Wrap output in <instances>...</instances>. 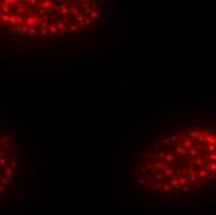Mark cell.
<instances>
[{"mask_svg":"<svg viewBox=\"0 0 216 215\" xmlns=\"http://www.w3.org/2000/svg\"><path fill=\"white\" fill-rule=\"evenodd\" d=\"M12 174H14V172H12V168H10V167L4 170V177H6V178H10Z\"/></svg>","mask_w":216,"mask_h":215,"instance_id":"obj_13","label":"cell"},{"mask_svg":"<svg viewBox=\"0 0 216 215\" xmlns=\"http://www.w3.org/2000/svg\"><path fill=\"white\" fill-rule=\"evenodd\" d=\"M175 153H176V155H185L186 154V149H184L181 146H180V144H178V146L175 147Z\"/></svg>","mask_w":216,"mask_h":215,"instance_id":"obj_4","label":"cell"},{"mask_svg":"<svg viewBox=\"0 0 216 215\" xmlns=\"http://www.w3.org/2000/svg\"><path fill=\"white\" fill-rule=\"evenodd\" d=\"M159 144H160L159 142H155V143H154V146H153V148H152V149H158V148H159Z\"/></svg>","mask_w":216,"mask_h":215,"instance_id":"obj_35","label":"cell"},{"mask_svg":"<svg viewBox=\"0 0 216 215\" xmlns=\"http://www.w3.org/2000/svg\"><path fill=\"white\" fill-rule=\"evenodd\" d=\"M47 31H48V32H52L54 35H57V34H59V30L56 29L55 25H50V26H48V28H47Z\"/></svg>","mask_w":216,"mask_h":215,"instance_id":"obj_15","label":"cell"},{"mask_svg":"<svg viewBox=\"0 0 216 215\" xmlns=\"http://www.w3.org/2000/svg\"><path fill=\"white\" fill-rule=\"evenodd\" d=\"M9 24L12 26H16V15L15 14L9 15Z\"/></svg>","mask_w":216,"mask_h":215,"instance_id":"obj_9","label":"cell"},{"mask_svg":"<svg viewBox=\"0 0 216 215\" xmlns=\"http://www.w3.org/2000/svg\"><path fill=\"white\" fill-rule=\"evenodd\" d=\"M39 26H40L41 29H45V30H47V28H48L50 25H48V24L46 23V21H42V20H41V23L39 24Z\"/></svg>","mask_w":216,"mask_h":215,"instance_id":"obj_22","label":"cell"},{"mask_svg":"<svg viewBox=\"0 0 216 215\" xmlns=\"http://www.w3.org/2000/svg\"><path fill=\"white\" fill-rule=\"evenodd\" d=\"M200 131H195V129H192V131H190V132H189V138H194V139H197L200 137Z\"/></svg>","mask_w":216,"mask_h":215,"instance_id":"obj_5","label":"cell"},{"mask_svg":"<svg viewBox=\"0 0 216 215\" xmlns=\"http://www.w3.org/2000/svg\"><path fill=\"white\" fill-rule=\"evenodd\" d=\"M23 24H24V17L21 15H16V28L17 26H23Z\"/></svg>","mask_w":216,"mask_h":215,"instance_id":"obj_14","label":"cell"},{"mask_svg":"<svg viewBox=\"0 0 216 215\" xmlns=\"http://www.w3.org/2000/svg\"><path fill=\"white\" fill-rule=\"evenodd\" d=\"M11 32H12V34H16V29L12 28V29H11Z\"/></svg>","mask_w":216,"mask_h":215,"instance_id":"obj_41","label":"cell"},{"mask_svg":"<svg viewBox=\"0 0 216 215\" xmlns=\"http://www.w3.org/2000/svg\"><path fill=\"white\" fill-rule=\"evenodd\" d=\"M40 32H41V35H48V31H47V30H45V29H41Z\"/></svg>","mask_w":216,"mask_h":215,"instance_id":"obj_34","label":"cell"},{"mask_svg":"<svg viewBox=\"0 0 216 215\" xmlns=\"http://www.w3.org/2000/svg\"><path fill=\"white\" fill-rule=\"evenodd\" d=\"M55 26H56L57 30H61V31H63V30H67V25L63 24L62 21H57Z\"/></svg>","mask_w":216,"mask_h":215,"instance_id":"obj_7","label":"cell"},{"mask_svg":"<svg viewBox=\"0 0 216 215\" xmlns=\"http://www.w3.org/2000/svg\"><path fill=\"white\" fill-rule=\"evenodd\" d=\"M81 4L83 5L85 9H91L92 8V3L91 1H81Z\"/></svg>","mask_w":216,"mask_h":215,"instance_id":"obj_20","label":"cell"},{"mask_svg":"<svg viewBox=\"0 0 216 215\" xmlns=\"http://www.w3.org/2000/svg\"><path fill=\"white\" fill-rule=\"evenodd\" d=\"M1 16H3V12H1V11H0V17H1Z\"/></svg>","mask_w":216,"mask_h":215,"instance_id":"obj_46","label":"cell"},{"mask_svg":"<svg viewBox=\"0 0 216 215\" xmlns=\"http://www.w3.org/2000/svg\"><path fill=\"white\" fill-rule=\"evenodd\" d=\"M0 19H1V20L4 21V23H6V24H9V15H4V14H3V16H1V17H0Z\"/></svg>","mask_w":216,"mask_h":215,"instance_id":"obj_28","label":"cell"},{"mask_svg":"<svg viewBox=\"0 0 216 215\" xmlns=\"http://www.w3.org/2000/svg\"><path fill=\"white\" fill-rule=\"evenodd\" d=\"M208 151L210 152V153H215V144H208Z\"/></svg>","mask_w":216,"mask_h":215,"instance_id":"obj_25","label":"cell"},{"mask_svg":"<svg viewBox=\"0 0 216 215\" xmlns=\"http://www.w3.org/2000/svg\"><path fill=\"white\" fill-rule=\"evenodd\" d=\"M9 182H10V180H9V178L4 177V175H3L1 178H0V185H3V187L8 185V184H9Z\"/></svg>","mask_w":216,"mask_h":215,"instance_id":"obj_16","label":"cell"},{"mask_svg":"<svg viewBox=\"0 0 216 215\" xmlns=\"http://www.w3.org/2000/svg\"><path fill=\"white\" fill-rule=\"evenodd\" d=\"M161 143H163V144H169V138L164 137V138L161 139Z\"/></svg>","mask_w":216,"mask_h":215,"instance_id":"obj_33","label":"cell"},{"mask_svg":"<svg viewBox=\"0 0 216 215\" xmlns=\"http://www.w3.org/2000/svg\"><path fill=\"white\" fill-rule=\"evenodd\" d=\"M205 143H208V144H215L216 143V139H215V135L214 134H208L205 137Z\"/></svg>","mask_w":216,"mask_h":215,"instance_id":"obj_6","label":"cell"},{"mask_svg":"<svg viewBox=\"0 0 216 215\" xmlns=\"http://www.w3.org/2000/svg\"><path fill=\"white\" fill-rule=\"evenodd\" d=\"M137 183H138V185H140V187H145L144 178H138V180H137Z\"/></svg>","mask_w":216,"mask_h":215,"instance_id":"obj_26","label":"cell"},{"mask_svg":"<svg viewBox=\"0 0 216 215\" xmlns=\"http://www.w3.org/2000/svg\"><path fill=\"white\" fill-rule=\"evenodd\" d=\"M16 167H17V163L15 160H11L10 162V168H16Z\"/></svg>","mask_w":216,"mask_h":215,"instance_id":"obj_31","label":"cell"},{"mask_svg":"<svg viewBox=\"0 0 216 215\" xmlns=\"http://www.w3.org/2000/svg\"><path fill=\"white\" fill-rule=\"evenodd\" d=\"M166 157V152H164V151H161V152H159L157 154V158L158 159H164V158Z\"/></svg>","mask_w":216,"mask_h":215,"instance_id":"obj_18","label":"cell"},{"mask_svg":"<svg viewBox=\"0 0 216 215\" xmlns=\"http://www.w3.org/2000/svg\"><path fill=\"white\" fill-rule=\"evenodd\" d=\"M192 163L201 169V167H202V164H204V162H202L201 158H195V159H192Z\"/></svg>","mask_w":216,"mask_h":215,"instance_id":"obj_12","label":"cell"},{"mask_svg":"<svg viewBox=\"0 0 216 215\" xmlns=\"http://www.w3.org/2000/svg\"><path fill=\"white\" fill-rule=\"evenodd\" d=\"M39 4H40L41 9H43V10L51 9V6H52V1H51V0H40V1H39Z\"/></svg>","mask_w":216,"mask_h":215,"instance_id":"obj_1","label":"cell"},{"mask_svg":"<svg viewBox=\"0 0 216 215\" xmlns=\"http://www.w3.org/2000/svg\"><path fill=\"white\" fill-rule=\"evenodd\" d=\"M209 169L211 170V172H215V170H216V163H215V162H210V163H209Z\"/></svg>","mask_w":216,"mask_h":215,"instance_id":"obj_21","label":"cell"},{"mask_svg":"<svg viewBox=\"0 0 216 215\" xmlns=\"http://www.w3.org/2000/svg\"><path fill=\"white\" fill-rule=\"evenodd\" d=\"M140 172H142L143 174H147V169H145V168H140Z\"/></svg>","mask_w":216,"mask_h":215,"instance_id":"obj_37","label":"cell"},{"mask_svg":"<svg viewBox=\"0 0 216 215\" xmlns=\"http://www.w3.org/2000/svg\"><path fill=\"white\" fill-rule=\"evenodd\" d=\"M92 24H93V21H92L90 17H86L85 19V26H91Z\"/></svg>","mask_w":216,"mask_h":215,"instance_id":"obj_27","label":"cell"},{"mask_svg":"<svg viewBox=\"0 0 216 215\" xmlns=\"http://www.w3.org/2000/svg\"><path fill=\"white\" fill-rule=\"evenodd\" d=\"M4 139H5V141H9V139H11V137H10V135H6V137L4 138Z\"/></svg>","mask_w":216,"mask_h":215,"instance_id":"obj_40","label":"cell"},{"mask_svg":"<svg viewBox=\"0 0 216 215\" xmlns=\"http://www.w3.org/2000/svg\"><path fill=\"white\" fill-rule=\"evenodd\" d=\"M1 158H4V153H3V151H0V159Z\"/></svg>","mask_w":216,"mask_h":215,"instance_id":"obj_39","label":"cell"},{"mask_svg":"<svg viewBox=\"0 0 216 215\" xmlns=\"http://www.w3.org/2000/svg\"><path fill=\"white\" fill-rule=\"evenodd\" d=\"M152 154H149L148 152H143V157H145V158H148V157H150Z\"/></svg>","mask_w":216,"mask_h":215,"instance_id":"obj_36","label":"cell"},{"mask_svg":"<svg viewBox=\"0 0 216 215\" xmlns=\"http://www.w3.org/2000/svg\"><path fill=\"white\" fill-rule=\"evenodd\" d=\"M67 30H68V31H71V32H75V31H77V30H78V25L72 23V24H70L67 26Z\"/></svg>","mask_w":216,"mask_h":215,"instance_id":"obj_10","label":"cell"},{"mask_svg":"<svg viewBox=\"0 0 216 215\" xmlns=\"http://www.w3.org/2000/svg\"><path fill=\"white\" fill-rule=\"evenodd\" d=\"M0 21H1V19H0Z\"/></svg>","mask_w":216,"mask_h":215,"instance_id":"obj_47","label":"cell"},{"mask_svg":"<svg viewBox=\"0 0 216 215\" xmlns=\"http://www.w3.org/2000/svg\"><path fill=\"white\" fill-rule=\"evenodd\" d=\"M6 163H8V159H6V158H1V159H0V167L5 165Z\"/></svg>","mask_w":216,"mask_h":215,"instance_id":"obj_29","label":"cell"},{"mask_svg":"<svg viewBox=\"0 0 216 215\" xmlns=\"http://www.w3.org/2000/svg\"><path fill=\"white\" fill-rule=\"evenodd\" d=\"M17 29H19L20 31H21V35L25 34V32H27V28H26L25 25H23V26H17Z\"/></svg>","mask_w":216,"mask_h":215,"instance_id":"obj_24","label":"cell"},{"mask_svg":"<svg viewBox=\"0 0 216 215\" xmlns=\"http://www.w3.org/2000/svg\"><path fill=\"white\" fill-rule=\"evenodd\" d=\"M189 157H196V149H195V146H192L190 148V152H189Z\"/></svg>","mask_w":216,"mask_h":215,"instance_id":"obj_19","label":"cell"},{"mask_svg":"<svg viewBox=\"0 0 216 215\" xmlns=\"http://www.w3.org/2000/svg\"><path fill=\"white\" fill-rule=\"evenodd\" d=\"M27 32L30 35H37V26H30V28H27Z\"/></svg>","mask_w":216,"mask_h":215,"instance_id":"obj_11","label":"cell"},{"mask_svg":"<svg viewBox=\"0 0 216 215\" xmlns=\"http://www.w3.org/2000/svg\"><path fill=\"white\" fill-rule=\"evenodd\" d=\"M165 159H166V163H171V162H174V159H175V155H173L170 153V154H168V153H166V157H165Z\"/></svg>","mask_w":216,"mask_h":215,"instance_id":"obj_17","label":"cell"},{"mask_svg":"<svg viewBox=\"0 0 216 215\" xmlns=\"http://www.w3.org/2000/svg\"><path fill=\"white\" fill-rule=\"evenodd\" d=\"M34 39H35V40H40L41 36H34Z\"/></svg>","mask_w":216,"mask_h":215,"instance_id":"obj_42","label":"cell"},{"mask_svg":"<svg viewBox=\"0 0 216 215\" xmlns=\"http://www.w3.org/2000/svg\"><path fill=\"white\" fill-rule=\"evenodd\" d=\"M98 16H99V15H98V11H97L96 9H92V10H91V15H90V19L93 21V20H97V19H98Z\"/></svg>","mask_w":216,"mask_h":215,"instance_id":"obj_8","label":"cell"},{"mask_svg":"<svg viewBox=\"0 0 216 215\" xmlns=\"http://www.w3.org/2000/svg\"><path fill=\"white\" fill-rule=\"evenodd\" d=\"M3 190H4V187H3V185H0V193H1Z\"/></svg>","mask_w":216,"mask_h":215,"instance_id":"obj_45","label":"cell"},{"mask_svg":"<svg viewBox=\"0 0 216 215\" xmlns=\"http://www.w3.org/2000/svg\"><path fill=\"white\" fill-rule=\"evenodd\" d=\"M63 36H67V30H63Z\"/></svg>","mask_w":216,"mask_h":215,"instance_id":"obj_44","label":"cell"},{"mask_svg":"<svg viewBox=\"0 0 216 215\" xmlns=\"http://www.w3.org/2000/svg\"><path fill=\"white\" fill-rule=\"evenodd\" d=\"M0 143H1V144H5V139L1 138V139H0Z\"/></svg>","mask_w":216,"mask_h":215,"instance_id":"obj_38","label":"cell"},{"mask_svg":"<svg viewBox=\"0 0 216 215\" xmlns=\"http://www.w3.org/2000/svg\"><path fill=\"white\" fill-rule=\"evenodd\" d=\"M8 147H9V148H12V149H14V148H16V146H15V144H12V146H8Z\"/></svg>","mask_w":216,"mask_h":215,"instance_id":"obj_43","label":"cell"},{"mask_svg":"<svg viewBox=\"0 0 216 215\" xmlns=\"http://www.w3.org/2000/svg\"><path fill=\"white\" fill-rule=\"evenodd\" d=\"M178 141V135L176 134H171V137L169 138V143H175Z\"/></svg>","mask_w":216,"mask_h":215,"instance_id":"obj_23","label":"cell"},{"mask_svg":"<svg viewBox=\"0 0 216 215\" xmlns=\"http://www.w3.org/2000/svg\"><path fill=\"white\" fill-rule=\"evenodd\" d=\"M184 149H188V148H191L192 147V141L190 138H184L183 139V142H181V144H180Z\"/></svg>","mask_w":216,"mask_h":215,"instance_id":"obj_3","label":"cell"},{"mask_svg":"<svg viewBox=\"0 0 216 215\" xmlns=\"http://www.w3.org/2000/svg\"><path fill=\"white\" fill-rule=\"evenodd\" d=\"M209 155H210V160H212V162L216 160V154H215V153H211V154H209Z\"/></svg>","mask_w":216,"mask_h":215,"instance_id":"obj_32","label":"cell"},{"mask_svg":"<svg viewBox=\"0 0 216 215\" xmlns=\"http://www.w3.org/2000/svg\"><path fill=\"white\" fill-rule=\"evenodd\" d=\"M59 10H60V14L62 15V16L68 15V5L66 4V1H63L62 4H61L60 8H59Z\"/></svg>","mask_w":216,"mask_h":215,"instance_id":"obj_2","label":"cell"},{"mask_svg":"<svg viewBox=\"0 0 216 215\" xmlns=\"http://www.w3.org/2000/svg\"><path fill=\"white\" fill-rule=\"evenodd\" d=\"M76 20L78 21V23H81V21H83V20H85V17H83V15L81 14V15H78V16L76 17Z\"/></svg>","mask_w":216,"mask_h":215,"instance_id":"obj_30","label":"cell"}]
</instances>
